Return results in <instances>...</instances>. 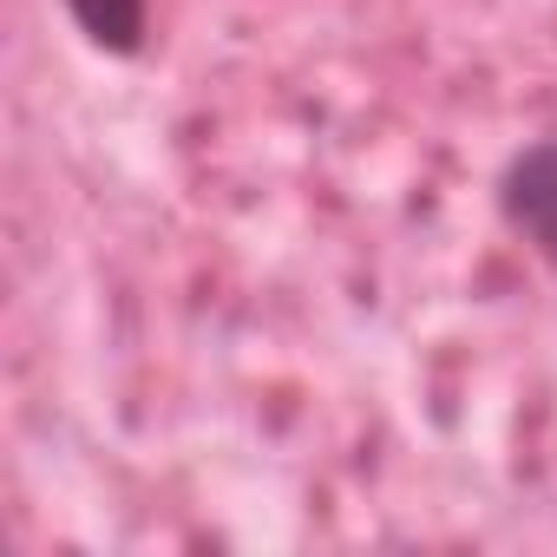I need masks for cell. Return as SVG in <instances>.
<instances>
[{"instance_id": "6da1fadb", "label": "cell", "mask_w": 557, "mask_h": 557, "mask_svg": "<svg viewBox=\"0 0 557 557\" xmlns=\"http://www.w3.org/2000/svg\"><path fill=\"white\" fill-rule=\"evenodd\" d=\"M498 216L537 249L557 262V138H537L524 145L505 177H498Z\"/></svg>"}, {"instance_id": "7a4b0ae2", "label": "cell", "mask_w": 557, "mask_h": 557, "mask_svg": "<svg viewBox=\"0 0 557 557\" xmlns=\"http://www.w3.org/2000/svg\"><path fill=\"white\" fill-rule=\"evenodd\" d=\"M66 14H73V27H79L99 53H112V60L145 53V34H151V0H66Z\"/></svg>"}]
</instances>
